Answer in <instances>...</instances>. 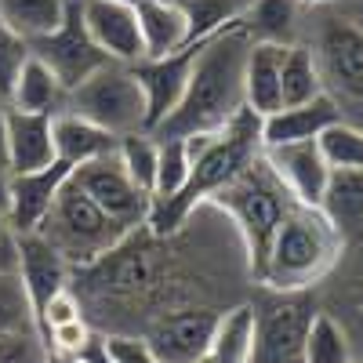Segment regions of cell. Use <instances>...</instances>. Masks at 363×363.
<instances>
[{
    "label": "cell",
    "instance_id": "1",
    "mask_svg": "<svg viewBox=\"0 0 363 363\" xmlns=\"http://www.w3.org/2000/svg\"><path fill=\"white\" fill-rule=\"evenodd\" d=\"M247 48L251 37L244 26H225L222 33L207 37L196 44L193 69L186 95L174 106V113L164 120L157 138H174V135H203L225 128L236 113H244V66H247Z\"/></svg>",
    "mask_w": 363,
    "mask_h": 363
},
{
    "label": "cell",
    "instance_id": "2",
    "mask_svg": "<svg viewBox=\"0 0 363 363\" xmlns=\"http://www.w3.org/2000/svg\"><path fill=\"white\" fill-rule=\"evenodd\" d=\"M345 255V236L320 207L291 203L284 222L272 233V244L255 272V284H265L277 294H294L320 284Z\"/></svg>",
    "mask_w": 363,
    "mask_h": 363
},
{
    "label": "cell",
    "instance_id": "3",
    "mask_svg": "<svg viewBox=\"0 0 363 363\" xmlns=\"http://www.w3.org/2000/svg\"><path fill=\"white\" fill-rule=\"evenodd\" d=\"M203 203H211L233 225L240 247H244V258H247V272L255 277V272L262 269V258H265L269 244H272V233H277V225L284 222L294 196L284 189V182L272 174L265 157H258L233 182H225L218 193H211Z\"/></svg>",
    "mask_w": 363,
    "mask_h": 363
},
{
    "label": "cell",
    "instance_id": "4",
    "mask_svg": "<svg viewBox=\"0 0 363 363\" xmlns=\"http://www.w3.org/2000/svg\"><path fill=\"white\" fill-rule=\"evenodd\" d=\"M37 233L69 262L73 272L91 265V262H99L102 255H109L120 240L128 236V229L120 222H113L73 178L62 182V189H58L48 218L40 222Z\"/></svg>",
    "mask_w": 363,
    "mask_h": 363
},
{
    "label": "cell",
    "instance_id": "5",
    "mask_svg": "<svg viewBox=\"0 0 363 363\" xmlns=\"http://www.w3.org/2000/svg\"><path fill=\"white\" fill-rule=\"evenodd\" d=\"M316 8L323 11V4ZM309 48L316 55L323 91L342 109V120L363 128V22L352 15L323 11Z\"/></svg>",
    "mask_w": 363,
    "mask_h": 363
},
{
    "label": "cell",
    "instance_id": "6",
    "mask_svg": "<svg viewBox=\"0 0 363 363\" xmlns=\"http://www.w3.org/2000/svg\"><path fill=\"white\" fill-rule=\"evenodd\" d=\"M66 113H77L91 124H99L102 131L124 138L149 131L145 124V95L142 84L135 77V66L128 62H109L99 66L87 80H80L73 91H66Z\"/></svg>",
    "mask_w": 363,
    "mask_h": 363
},
{
    "label": "cell",
    "instance_id": "7",
    "mask_svg": "<svg viewBox=\"0 0 363 363\" xmlns=\"http://www.w3.org/2000/svg\"><path fill=\"white\" fill-rule=\"evenodd\" d=\"M69 178L128 233H135V229H142L149 222V207H153V200L131 182V174L124 171V164H120L116 153L73 167Z\"/></svg>",
    "mask_w": 363,
    "mask_h": 363
},
{
    "label": "cell",
    "instance_id": "8",
    "mask_svg": "<svg viewBox=\"0 0 363 363\" xmlns=\"http://www.w3.org/2000/svg\"><path fill=\"white\" fill-rule=\"evenodd\" d=\"M313 309L301 298H277L255 309L251 363H306V330Z\"/></svg>",
    "mask_w": 363,
    "mask_h": 363
},
{
    "label": "cell",
    "instance_id": "9",
    "mask_svg": "<svg viewBox=\"0 0 363 363\" xmlns=\"http://www.w3.org/2000/svg\"><path fill=\"white\" fill-rule=\"evenodd\" d=\"M29 51H33V55L40 58V62L58 77V84H62L66 91H73L80 80H87L99 66H106V62H109V58L95 48V40L87 37V29H84V22H80L77 4L69 8L66 22L58 26L55 33H48V37L33 40V44H29Z\"/></svg>",
    "mask_w": 363,
    "mask_h": 363
},
{
    "label": "cell",
    "instance_id": "10",
    "mask_svg": "<svg viewBox=\"0 0 363 363\" xmlns=\"http://www.w3.org/2000/svg\"><path fill=\"white\" fill-rule=\"evenodd\" d=\"M218 313L189 306V309H171L157 316L145 330V342L153 345V352L164 363H196L211 349V335H215Z\"/></svg>",
    "mask_w": 363,
    "mask_h": 363
},
{
    "label": "cell",
    "instance_id": "11",
    "mask_svg": "<svg viewBox=\"0 0 363 363\" xmlns=\"http://www.w3.org/2000/svg\"><path fill=\"white\" fill-rule=\"evenodd\" d=\"M193 48H182L174 55H160V58H138L135 62V77L142 84V95H145V124L149 131H157L164 120L174 113V106L186 95V84H189V69H193Z\"/></svg>",
    "mask_w": 363,
    "mask_h": 363
},
{
    "label": "cell",
    "instance_id": "12",
    "mask_svg": "<svg viewBox=\"0 0 363 363\" xmlns=\"http://www.w3.org/2000/svg\"><path fill=\"white\" fill-rule=\"evenodd\" d=\"M262 157H265L272 174L284 182V189L298 203L320 207L323 189H327V178H330V164H327V157H323V149H320L316 138H309V142H287V145H265Z\"/></svg>",
    "mask_w": 363,
    "mask_h": 363
},
{
    "label": "cell",
    "instance_id": "13",
    "mask_svg": "<svg viewBox=\"0 0 363 363\" xmlns=\"http://www.w3.org/2000/svg\"><path fill=\"white\" fill-rule=\"evenodd\" d=\"M80 22L95 48L113 58V62L135 66L142 58V37H138V15L131 4H116V0H77Z\"/></svg>",
    "mask_w": 363,
    "mask_h": 363
},
{
    "label": "cell",
    "instance_id": "14",
    "mask_svg": "<svg viewBox=\"0 0 363 363\" xmlns=\"http://www.w3.org/2000/svg\"><path fill=\"white\" fill-rule=\"evenodd\" d=\"M69 164L55 160L51 167H40V171H26V174H11L8 178V218L18 233H37L40 222L48 218V211L62 189V182L69 178Z\"/></svg>",
    "mask_w": 363,
    "mask_h": 363
},
{
    "label": "cell",
    "instance_id": "15",
    "mask_svg": "<svg viewBox=\"0 0 363 363\" xmlns=\"http://www.w3.org/2000/svg\"><path fill=\"white\" fill-rule=\"evenodd\" d=\"M73 269L58 255L40 233H18V280L26 287V298L33 306V316L44 309V301L69 287Z\"/></svg>",
    "mask_w": 363,
    "mask_h": 363
},
{
    "label": "cell",
    "instance_id": "16",
    "mask_svg": "<svg viewBox=\"0 0 363 363\" xmlns=\"http://www.w3.org/2000/svg\"><path fill=\"white\" fill-rule=\"evenodd\" d=\"M342 120V109L335 106V99L316 95L309 102H298V106H280L277 113H269L258 120V131H262V149L265 145H287V142H309L320 138L327 128H335Z\"/></svg>",
    "mask_w": 363,
    "mask_h": 363
},
{
    "label": "cell",
    "instance_id": "17",
    "mask_svg": "<svg viewBox=\"0 0 363 363\" xmlns=\"http://www.w3.org/2000/svg\"><path fill=\"white\" fill-rule=\"evenodd\" d=\"M55 157V116L51 113H22L8 106V171L26 174L51 167Z\"/></svg>",
    "mask_w": 363,
    "mask_h": 363
},
{
    "label": "cell",
    "instance_id": "18",
    "mask_svg": "<svg viewBox=\"0 0 363 363\" xmlns=\"http://www.w3.org/2000/svg\"><path fill=\"white\" fill-rule=\"evenodd\" d=\"M291 44H262L251 40L247 48V66H244V106L262 120L284 106L280 99V69L284 55Z\"/></svg>",
    "mask_w": 363,
    "mask_h": 363
},
{
    "label": "cell",
    "instance_id": "19",
    "mask_svg": "<svg viewBox=\"0 0 363 363\" xmlns=\"http://www.w3.org/2000/svg\"><path fill=\"white\" fill-rule=\"evenodd\" d=\"M138 15V37H142V58L174 55L189 44V22L178 0H142L135 4Z\"/></svg>",
    "mask_w": 363,
    "mask_h": 363
},
{
    "label": "cell",
    "instance_id": "20",
    "mask_svg": "<svg viewBox=\"0 0 363 363\" xmlns=\"http://www.w3.org/2000/svg\"><path fill=\"white\" fill-rule=\"evenodd\" d=\"M120 138L102 131L99 124L77 116V113H55V157L69 164V167H80V164H91L99 157H109L116 153Z\"/></svg>",
    "mask_w": 363,
    "mask_h": 363
},
{
    "label": "cell",
    "instance_id": "21",
    "mask_svg": "<svg viewBox=\"0 0 363 363\" xmlns=\"http://www.w3.org/2000/svg\"><path fill=\"white\" fill-rule=\"evenodd\" d=\"M4 102L11 109H22V113H51L55 116V113H62V106H66V87L58 84V77L40 62L33 51H29V58L22 62V69L15 77V84L8 87Z\"/></svg>",
    "mask_w": 363,
    "mask_h": 363
},
{
    "label": "cell",
    "instance_id": "22",
    "mask_svg": "<svg viewBox=\"0 0 363 363\" xmlns=\"http://www.w3.org/2000/svg\"><path fill=\"white\" fill-rule=\"evenodd\" d=\"M306 8V0H251L240 26L251 40L262 44H298Z\"/></svg>",
    "mask_w": 363,
    "mask_h": 363
},
{
    "label": "cell",
    "instance_id": "23",
    "mask_svg": "<svg viewBox=\"0 0 363 363\" xmlns=\"http://www.w3.org/2000/svg\"><path fill=\"white\" fill-rule=\"evenodd\" d=\"M320 211L342 229L345 240L363 229V167H330Z\"/></svg>",
    "mask_w": 363,
    "mask_h": 363
},
{
    "label": "cell",
    "instance_id": "24",
    "mask_svg": "<svg viewBox=\"0 0 363 363\" xmlns=\"http://www.w3.org/2000/svg\"><path fill=\"white\" fill-rule=\"evenodd\" d=\"M251 345H255V306L244 301V306L218 313L207 359L211 363H251Z\"/></svg>",
    "mask_w": 363,
    "mask_h": 363
},
{
    "label": "cell",
    "instance_id": "25",
    "mask_svg": "<svg viewBox=\"0 0 363 363\" xmlns=\"http://www.w3.org/2000/svg\"><path fill=\"white\" fill-rule=\"evenodd\" d=\"M77 0H0V18H4L22 40H40L55 33L66 22Z\"/></svg>",
    "mask_w": 363,
    "mask_h": 363
},
{
    "label": "cell",
    "instance_id": "26",
    "mask_svg": "<svg viewBox=\"0 0 363 363\" xmlns=\"http://www.w3.org/2000/svg\"><path fill=\"white\" fill-rule=\"evenodd\" d=\"M157 138V135H153ZM193 174V149L189 142L174 135V138H157V182H153V207L174 203L189 186Z\"/></svg>",
    "mask_w": 363,
    "mask_h": 363
},
{
    "label": "cell",
    "instance_id": "27",
    "mask_svg": "<svg viewBox=\"0 0 363 363\" xmlns=\"http://www.w3.org/2000/svg\"><path fill=\"white\" fill-rule=\"evenodd\" d=\"M316 95H323L316 55L309 44H291L284 55V69H280V99H284V106H298Z\"/></svg>",
    "mask_w": 363,
    "mask_h": 363
},
{
    "label": "cell",
    "instance_id": "28",
    "mask_svg": "<svg viewBox=\"0 0 363 363\" xmlns=\"http://www.w3.org/2000/svg\"><path fill=\"white\" fill-rule=\"evenodd\" d=\"M178 4L189 22V44H200L207 37L222 33L225 26H236L251 0H178Z\"/></svg>",
    "mask_w": 363,
    "mask_h": 363
},
{
    "label": "cell",
    "instance_id": "29",
    "mask_svg": "<svg viewBox=\"0 0 363 363\" xmlns=\"http://www.w3.org/2000/svg\"><path fill=\"white\" fill-rule=\"evenodd\" d=\"M306 363H352L349 330L330 313H313V320H309V330H306Z\"/></svg>",
    "mask_w": 363,
    "mask_h": 363
},
{
    "label": "cell",
    "instance_id": "30",
    "mask_svg": "<svg viewBox=\"0 0 363 363\" xmlns=\"http://www.w3.org/2000/svg\"><path fill=\"white\" fill-rule=\"evenodd\" d=\"M116 157L124 164V171L131 174V182L149 193L153 200V182H157V138L149 131H138V135H124L116 145Z\"/></svg>",
    "mask_w": 363,
    "mask_h": 363
},
{
    "label": "cell",
    "instance_id": "31",
    "mask_svg": "<svg viewBox=\"0 0 363 363\" xmlns=\"http://www.w3.org/2000/svg\"><path fill=\"white\" fill-rule=\"evenodd\" d=\"M316 142H320L330 167H363V128L338 120V124L327 128Z\"/></svg>",
    "mask_w": 363,
    "mask_h": 363
},
{
    "label": "cell",
    "instance_id": "32",
    "mask_svg": "<svg viewBox=\"0 0 363 363\" xmlns=\"http://www.w3.org/2000/svg\"><path fill=\"white\" fill-rule=\"evenodd\" d=\"M18 327H37L33 306L26 298L18 272H0V335L18 330Z\"/></svg>",
    "mask_w": 363,
    "mask_h": 363
},
{
    "label": "cell",
    "instance_id": "33",
    "mask_svg": "<svg viewBox=\"0 0 363 363\" xmlns=\"http://www.w3.org/2000/svg\"><path fill=\"white\" fill-rule=\"evenodd\" d=\"M0 363H51V349L40 327H18L0 335Z\"/></svg>",
    "mask_w": 363,
    "mask_h": 363
},
{
    "label": "cell",
    "instance_id": "34",
    "mask_svg": "<svg viewBox=\"0 0 363 363\" xmlns=\"http://www.w3.org/2000/svg\"><path fill=\"white\" fill-rule=\"evenodd\" d=\"M44 342H48V349H51L55 356H80L91 342H95V327H91L84 316H77V320H69V323L51 327L48 335H44Z\"/></svg>",
    "mask_w": 363,
    "mask_h": 363
},
{
    "label": "cell",
    "instance_id": "35",
    "mask_svg": "<svg viewBox=\"0 0 363 363\" xmlns=\"http://www.w3.org/2000/svg\"><path fill=\"white\" fill-rule=\"evenodd\" d=\"M26 58H29V40H22L15 29L0 18V99L8 95V87L15 84Z\"/></svg>",
    "mask_w": 363,
    "mask_h": 363
},
{
    "label": "cell",
    "instance_id": "36",
    "mask_svg": "<svg viewBox=\"0 0 363 363\" xmlns=\"http://www.w3.org/2000/svg\"><path fill=\"white\" fill-rule=\"evenodd\" d=\"M77 316H84V301L77 298L73 287H66V291H58V294H51V298L44 301V309L37 313V327H40V335H48L51 327L69 323V320H77Z\"/></svg>",
    "mask_w": 363,
    "mask_h": 363
},
{
    "label": "cell",
    "instance_id": "37",
    "mask_svg": "<svg viewBox=\"0 0 363 363\" xmlns=\"http://www.w3.org/2000/svg\"><path fill=\"white\" fill-rule=\"evenodd\" d=\"M106 356L109 363H164L138 335H106Z\"/></svg>",
    "mask_w": 363,
    "mask_h": 363
},
{
    "label": "cell",
    "instance_id": "38",
    "mask_svg": "<svg viewBox=\"0 0 363 363\" xmlns=\"http://www.w3.org/2000/svg\"><path fill=\"white\" fill-rule=\"evenodd\" d=\"M0 272H18V229L0 207Z\"/></svg>",
    "mask_w": 363,
    "mask_h": 363
},
{
    "label": "cell",
    "instance_id": "39",
    "mask_svg": "<svg viewBox=\"0 0 363 363\" xmlns=\"http://www.w3.org/2000/svg\"><path fill=\"white\" fill-rule=\"evenodd\" d=\"M0 167L8 171V102L4 99H0Z\"/></svg>",
    "mask_w": 363,
    "mask_h": 363
},
{
    "label": "cell",
    "instance_id": "40",
    "mask_svg": "<svg viewBox=\"0 0 363 363\" xmlns=\"http://www.w3.org/2000/svg\"><path fill=\"white\" fill-rule=\"evenodd\" d=\"M8 178H11V174H8L4 167H0V207L8 203Z\"/></svg>",
    "mask_w": 363,
    "mask_h": 363
},
{
    "label": "cell",
    "instance_id": "41",
    "mask_svg": "<svg viewBox=\"0 0 363 363\" xmlns=\"http://www.w3.org/2000/svg\"><path fill=\"white\" fill-rule=\"evenodd\" d=\"M51 363H91V359H84V356H55L51 352Z\"/></svg>",
    "mask_w": 363,
    "mask_h": 363
},
{
    "label": "cell",
    "instance_id": "42",
    "mask_svg": "<svg viewBox=\"0 0 363 363\" xmlns=\"http://www.w3.org/2000/svg\"><path fill=\"white\" fill-rule=\"evenodd\" d=\"M309 8H316V4H335V0H306Z\"/></svg>",
    "mask_w": 363,
    "mask_h": 363
},
{
    "label": "cell",
    "instance_id": "43",
    "mask_svg": "<svg viewBox=\"0 0 363 363\" xmlns=\"http://www.w3.org/2000/svg\"><path fill=\"white\" fill-rule=\"evenodd\" d=\"M116 4H131L135 8V4H142V0H116Z\"/></svg>",
    "mask_w": 363,
    "mask_h": 363
},
{
    "label": "cell",
    "instance_id": "44",
    "mask_svg": "<svg viewBox=\"0 0 363 363\" xmlns=\"http://www.w3.org/2000/svg\"><path fill=\"white\" fill-rule=\"evenodd\" d=\"M196 363H211V359H207V356H203V359H196Z\"/></svg>",
    "mask_w": 363,
    "mask_h": 363
},
{
    "label": "cell",
    "instance_id": "45",
    "mask_svg": "<svg viewBox=\"0 0 363 363\" xmlns=\"http://www.w3.org/2000/svg\"><path fill=\"white\" fill-rule=\"evenodd\" d=\"M352 363H363V359H352Z\"/></svg>",
    "mask_w": 363,
    "mask_h": 363
}]
</instances>
